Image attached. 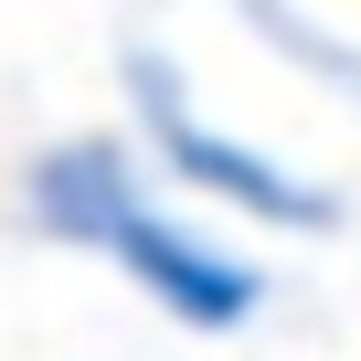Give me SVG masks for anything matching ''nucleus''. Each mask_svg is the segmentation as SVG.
Instances as JSON below:
<instances>
[{"instance_id":"nucleus-1","label":"nucleus","mask_w":361,"mask_h":361,"mask_svg":"<svg viewBox=\"0 0 361 361\" xmlns=\"http://www.w3.org/2000/svg\"><path fill=\"white\" fill-rule=\"evenodd\" d=\"M11 224L43 255L106 266L180 340H255L276 319L266 245H245L234 224H213L192 202H170L128 128H54L43 149H22V170H11Z\"/></svg>"},{"instance_id":"nucleus-2","label":"nucleus","mask_w":361,"mask_h":361,"mask_svg":"<svg viewBox=\"0 0 361 361\" xmlns=\"http://www.w3.org/2000/svg\"><path fill=\"white\" fill-rule=\"evenodd\" d=\"M117 96H128L117 128H128L138 159L159 170V192L192 202V213H213V224H234L245 245H329V234L350 224L340 180H319L308 159H287V149L224 128V117L192 96V75H180L170 43L128 32V43H117Z\"/></svg>"},{"instance_id":"nucleus-3","label":"nucleus","mask_w":361,"mask_h":361,"mask_svg":"<svg viewBox=\"0 0 361 361\" xmlns=\"http://www.w3.org/2000/svg\"><path fill=\"white\" fill-rule=\"evenodd\" d=\"M213 11H224V0H213Z\"/></svg>"}]
</instances>
